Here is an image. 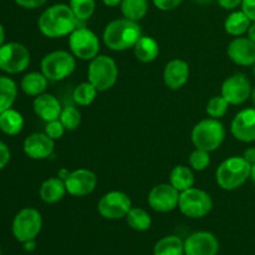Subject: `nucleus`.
<instances>
[{
  "mask_svg": "<svg viewBox=\"0 0 255 255\" xmlns=\"http://www.w3.org/2000/svg\"><path fill=\"white\" fill-rule=\"evenodd\" d=\"M80 25V21L72 12L69 4L57 2L50 5L40 14L37 29L49 39H60L69 36Z\"/></svg>",
  "mask_w": 255,
  "mask_h": 255,
  "instance_id": "1",
  "label": "nucleus"
},
{
  "mask_svg": "<svg viewBox=\"0 0 255 255\" xmlns=\"http://www.w3.org/2000/svg\"><path fill=\"white\" fill-rule=\"evenodd\" d=\"M142 36L138 22L121 17L110 21L102 32L105 45L112 51H126L133 49L136 42Z\"/></svg>",
  "mask_w": 255,
  "mask_h": 255,
  "instance_id": "2",
  "label": "nucleus"
},
{
  "mask_svg": "<svg viewBox=\"0 0 255 255\" xmlns=\"http://www.w3.org/2000/svg\"><path fill=\"white\" fill-rule=\"evenodd\" d=\"M252 164L243 156L224 159L216 171V182L224 191H236L251 178Z\"/></svg>",
  "mask_w": 255,
  "mask_h": 255,
  "instance_id": "3",
  "label": "nucleus"
},
{
  "mask_svg": "<svg viewBox=\"0 0 255 255\" xmlns=\"http://www.w3.org/2000/svg\"><path fill=\"white\" fill-rule=\"evenodd\" d=\"M192 143L196 148L207 152H214L223 144L226 139V127L219 120H202L193 127L191 133Z\"/></svg>",
  "mask_w": 255,
  "mask_h": 255,
  "instance_id": "4",
  "label": "nucleus"
},
{
  "mask_svg": "<svg viewBox=\"0 0 255 255\" xmlns=\"http://www.w3.org/2000/svg\"><path fill=\"white\" fill-rule=\"evenodd\" d=\"M119 79V66L112 57L97 55L92 59L87 69V81L91 82L99 92L109 91Z\"/></svg>",
  "mask_w": 255,
  "mask_h": 255,
  "instance_id": "5",
  "label": "nucleus"
},
{
  "mask_svg": "<svg viewBox=\"0 0 255 255\" xmlns=\"http://www.w3.org/2000/svg\"><path fill=\"white\" fill-rule=\"evenodd\" d=\"M76 57L66 50H55L42 57L41 72L49 81L59 82L67 79L76 70Z\"/></svg>",
  "mask_w": 255,
  "mask_h": 255,
  "instance_id": "6",
  "label": "nucleus"
},
{
  "mask_svg": "<svg viewBox=\"0 0 255 255\" xmlns=\"http://www.w3.org/2000/svg\"><path fill=\"white\" fill-rule=\"evenodd\" d=\"M70 52L76 59L82 61H91L92 59L100 55L99 36L92 30L84 25H79L71 34L69 35Z\"/></svg>",
  "mask_w": 255,
  "mask_h": 255,
  "instance_id": "7",
  "label": "nucleus"
},
{
  "mask_svg": "<svg viewBox=\"0 0 255 255\" xmlns=\"http://www.w3.org/2000/svg\"><path fill=\"white\" fill-rule=\"evenodd\" d=\"M178 208L184 217L191 219H201L208 216L213 208V199L211 194L203 189L192 188L181 192Z\"/></svg>",
  "mask_w": 255,
  "mask_h": 255,
  "instance_id": "8",
  "label": "nucleus"
},
{
  "mask_svg": "<svg viewBox=\"0 0 255 255\" xmlns=\"http://www.w3.org/2000/svg\"><path fill=\"white\" fill-rule=\"evenodd\" d=\"M42 229V216L36 208H22L14 217L11 232L14 238L20 243L34 241Z\"/></svg>",
  "mask_w": 255,
  "mask_h": 255,
  "instance_id": "9",
  "label": "nucleus"
},
{
  "mask_svg": "<svg viewBox=\"0 0 255 255\" xmlns=\"http://www.w3.org/2000/svg\"><path fill=\"white\" fill-rule=\"evenodd\" d=\"M30 61L29 49L20 42H5L0 47V70L6 74L15 75L25 71Z\"/></svg>",
  "mask_w": 255,
  "mask_h": 255,
  "instance_id": "10",
  "label": "nucleus"
},
{
  "mask_svg": "<svg viewBox=\"0 0 255 255\" xmlns=\"http://www.w3.org/2000/svg\"><path fill=\"white\" fill-rule=\"evenodd\" d=\"M132 208V201L125 192L111 191L100 198L97 212L100 216L109 221L126 218Z\"/></svg>",
  "mask_w": 255,
  "mask_h": 255,
  "instance_id": "11",
  "label": "nucleus"
},
{
  "mask_svg": "<svg viewBox=\"0 0 255 255\" xmlns=\"http://www.w3.org/2000/svg\"><path fill=\"white\" fill-rule=\"evenodd\" d=\"M251 81L247 77L246 74L237 72V74L231 75L227 77L222 84L221 95L227 100L232 106H239L251 99L252 95Z\"/></svg>",
  "mask_w": 255,
  "mask_h": 255,
  "instance_id": "12",
  "label": "nucleus"
},
{
  "mask_svg": "<svg viewBox=\"0 0 255 255\" xmlns=\"http://www.w3.org/2000/svg\"><path fill=\"white\" fill-rule=\"evenodd\" d=\"M181 192L177 191L171 183H161L149 191L147 202L154 212L169 213L178 207Z\"/></svg>",
  "mask_w": 255,
  "mask_h": 255,
  "instance_id": "13",
  "label": "nucleus"
},
{
  "mask_svg": "<svg viewBox=\"0 0 255 255\" xmlns=\"http://www.w3.org/2000/svg\"><path fill=\"white\" fill-rule=\"evenodd\" d=\"M66 191L72 197H85L91 194L97 187V176L87 168H79L70 172L65 179Z\"/></svg>",
  "mask_w": 255,
  "mask_h": 255,
  "instance_id": "14",
  "label": "nucleus"
},
{
  "mask_svg": "<svg viewBox=\"0 0 255 255\" xmlns=\"http://www.w3.org/2000/svg\"><path fill=\"white\" fill-rule=\"evenodd\" d=\"M231 133L243 143L255 142V107L241 110L231 122Z\"/></svg>",
  "mask_w": 255,
  "mask_h": 255,
  "instance_id": "15",
  "label": "nucleus"
},
{
  "mask_svg": "<svg viewBox=\"0 0 255 255\" xmlns=\"http://www.w3.org/2000/svg\"><path fill=\"white\" fill-rule=\"evenodd\" d=\"M218 252L219 242L211 232H196L184 241V255H217Z\"/></svg>",
  "mask_w": 255,
  "mask_h": 255,
  "instance_id": "16",
  "label": "nucleus"
},
{
  "mask_svg": "<svg viewBox=\"0 0 255 255\" xmlns=\"http://www.w3.org/2000/svg\"><path fill=\"white\" fill-rule=\"evenodd\" d=\"M22 149L29 158L35 159V161H41V159L49 158L54 153L55 141L50 138L45 132L44 133L35 132L24 139Z\"/></svg>",
  "mask_w": 255,
  "mask_h": 255,
  "instance_id": "17",
  "label": "nucleus"
},
{
  "mask_svg": "<svg viewBox=\"0 0 255 255\" xmlns=\"http://www.w3.org/2000/svg\"><path fill=\"white\" fill-rule=\"evenodd\" d=\"M227 54L232 62L239 66H253L255 64V44L248 36L232 40L227 47Z\"/></svg>",
  "mask_w": 255,
  "mask_h": 255,
  "instance_id": "18",
  "label": "nucleus"
},
{
  "mask_svg": "<svg viewBox=\"0 0 255 255\" xmlns=\"http://www.w3.org/2000/svg\"><path fill=\"white\" fill-rule=\"evenodd\" d=\"M189 65L186 60L173 59L168 61L163 70V82L169 90H181L188 82Z\"/></svg>",
  "mask_w": 255,
  "mask_h": 255,
  "instance_id": "19",
  "label": "nucleus"
},
{
  "mask_svg": "<svg viewBox=\"0 0 255 255\" xmlns=\"http://www.w3.org/2000/svg\"><path fill=\"white\" fill-rule=\"evenodd\" d=\"M32 109H34L35 115L44 122L59 120L60 114L62 111V106L59 99L55 97L54 95L46 94V92L35 97L34 102H32Z\"/></svg>",
  "mask_w": 255,
  "mask_h": 255,
  "instance_id": "20",
  "label": "nucleus"
},
{
  "mask_svg": "<svg viewBox=\"0 0 255 255\" xmlns=\"http://www.w3.org/2000/svg\"><path fill=\"white\" fill-rule=\"evenodd\" d=\"M67 193L65 181L60 177H50L45 179L42 184L40 186L39 196L44 203L46 204H55L61 201Z\"/></svg>",
  "mask_w": 255,
  "mask_h": 255,
  "instance_id": "21",
  "label": "nucleus"
},
{
  "mask_svg": "<svg viewBox=\"0 0 255 255\" xmlns=\"http://www.w3.org/2000/svg\"><path fill=\"white\" fill-rule=\"evenodd\" d=\"M252 25V20L247 16L243 10H233L224 20V30L228 35L234 37L244 36Z\"/></svg>",
  "mask_w": 255,
  "mask_h": 255,
  "instance_id": "22",
  "label": "nucleus"
},
{
  "mask_svg": "<svg viewBox=\"0 0 255 255\" xmlns=\"http://www.w3.org/2000/svg\"><path fill=\"white\" fill-rule=\"evenodd\" d=\"M133 54L138 61L149 64L154 61L159 55V44L154 37L142 35L133 46Z\"/></svg>",
  "mask_w": 255,
  "mask_h": 255,
  "instance_id": "23",
  "label": "nucleus"
},
{
  "mask_svg": "<svg viewBox=\"0 0 255 255\" xmlns=\"http://www.w3.org/2000/svg\"><path fill=\"white\" fill-rule=\"evenodd\" d=\"M47 85H49V80L41 71L29 72L22 77L21 82H20L22 92L31 97H36L44 94L47 89Z\"/></svg>",
  "mask_w": 255,
  "mask_h": 255,
  "instance_id": "24",
  "label": "nucleus"
},
{
  "mask_svg": "<svg viewBox=\"0 0 255 255\" xmlns=\"http://www.w3.org/2000/svg\"><path fill=\"white\" fill-rule=\"evenodd\" d=\"M25 120L19 111L11 109L0 114V131L7 136H16L22 131Z\"/></svg>",
  "mask_w": 255,
  "mask_h": 255,
  "instance_id": "25",
  "label": "nucleus"
},
{
  "mask_svg": "<svg viewBox=\"0 0 255 255\" xmlns=\"http://www.w3.org/2000/svg\"><path fill=\"white\" fill-rule=\"evenodd\" d=\"M194 173L191 167L178 164L173 167L169 173V183L174 187L178 192H184L187 189L194 187Z\"/></svg>",
  "mask_w": 255,
  "mask_h": 255,
  "instance_id": "26",
  "label": "nucleus"
},
{
  "mask_svg": "<svg viewBox=\"0 0 255 255\" xmlns=\"http://www.w3.org/2000/svg\"><path fill=\"white\" fill-rule=\"evenodd\" d=\"M148 7V0H122L120 5L122 16L136 22L146 17Z\"/></svg>",
  "mask_w": 255,
  "mask_h": 255,
  "instance_id": "27",
  "label": "nucleus"
},
{
  "mask_svg": "<svg viewBox=\"0 0 255 255\" xmlns=\"http://www.w3.org/2000/svg\"><path fill=\"white\" fill-rule=\"evenodd\" d=\"M17 97V85L11 77L0 76V114L11 109Z\"/></svg>",
  "mask_w": 255,
  "mask_h": 255,
  "instance_id": "28",
  "label": "nucleus"
},
{
  "mask_svg": "<svg viewBox=\"0 0 255 255\" xmlns=\"http://www.w3.org/2000/svg\"><path fill=\"white\" fill-rule=\"evenodd\" d=\"M153 255H184V241L178 236H166L153 248Z\"/></svg>",
  "mask_w": 255,
  "mask_h": 255,
  "instance_id": "29",
  "label": "nucleus"
},
{
  "mask_svg": "<svg viewBox=\"0 0 255 255\" xmlns=\"http://www.w3.org/2000/svg\"><path fill=\"white\" fill-rule=\"evenodd\" d=\"M126 221L127 224L137 232H146L152 226V218L149 213L139 207H132L131 211L127 214Z\"/></svg>",
  "mask_w": 255,
  "mask_h": 255,
  "instance_id": "30",
  "label": "nucleus"
},
{
  "mask_svg": "<svg viewBox=\"0 0 255 255\" xmlns=\"http://www.w3.org/2000/svg\"><path fill=\"white\" fill-rule=\"evenodd\" d=\"M97 94L99 91L96 87L90 81H85L75 87L74 92H72V99H74L75 104L79 106H90L96 100Z\"/></svg>",
  "mask_w": 255,
  "mask_h": 255,
  "instance_id": "31",
  "label": "nucleus"
},
{
  "mask_svg": "<svg viewBox=\"0 0 255 255\" xmlns=\"http://www.w3.org/2000/svg\"><path fill=\"white\" fill-rule=\"evenodd\" d=\"M69 6L80 22H85L92 17L96 10V0H69Z\"/></svg>",
  "mask_w": 255,
  "mask_h": 255,
  "instance_id": "32",
  "label": "nucleus"
},
{
  "mask_svg": "<svg viewBox=\"0 0 255 255\" xmlns=\"http://www.w3.org/2000/svg\"><path fill=\"white\" fill-rule=\"evenodd\" d=\"M59 120L66 131H75L81 124V112L75 106H65L62 107Z\"/></svg>",
  "mask_w": 255,
  "mask_h": 255,
  "instance_id": "33",
  "label": "nucleus"
},
{
  "mask_svg": "<svg viewBox=\"0 0 255 255\" xmlns=\"http://www.w3.org/2000/svg\"><path fill=\"white\" fill-rule=\"evenodd\" d=\"M229 106L231 105L227 102V100L222 95H218V96H213L209 100L206 107V112L212 119L221 120L222 117H224L227 115Z\"/></svg>",
  "mask_w": 255,
  "mask_h": 255,
  "instance_id": "34",
  "label": "nucleus"
},
{
  "mask_svg": "<svg viewBox=\"0 0 255 255\" xmlns=\"http://www.w3.org/2000/svg\"><path fill=\"white\" fill-rule=\"evenodd\" d=\"M188 162L189 167L193 171L202 172L208 168L209 164H211V156H209V152L204 151V149L194 148L192 153L189 154Z\"/></svg>",
  "mask_w": 255,
  "mask_h": 255,
  "instance_id": "35",
  "label": "nucleus"
},
{
  "mask_svg": "<svg viewBox=\"0 0 255 255\" xmlns=\"http://www.w3.org/2000/svg\"><path fill=\"white\" fill-rule=\"evenodd\" d=\"M65 131H66V129H65L64 125L60 122V120L46 122V126H45V133H46L50 138L54 139V141L61 138V137L64 136Z\"/></svg>",
  "mask_w": 255,
  "mask_h": 255,
  "instance_id": "36",
  "label": "nucleus"
},
{
  "mask_svg": "<svg viewBox=\"0 0 255 255\" xmlns=\"http://www.w3.org/2000/svg\"><path fill=\"white\" fill-rule=\"evenodd\" d=\"M152 2L161 11H171L177 9L183 2V0H152Z\"/></svg>",
  "mask_w": 255,
  "mask_h": 255,
  "instance_id": "37",
  "label": "nucleus"
},
{
  "mask_svg": "<svg viewBox=\"0 0 255 255\" xmlns=\"http://www.w3.org/2000/svg\"><path fill=\"white\" fill-rule=\"evenodd\" d=\"M16 5L26 10H35L44 6L49 0H14Z\"/></svg>",
  "mask_w": 255,
  "mask_h": 255,
  "instance_id": "38",
  "label": "nucleus"
},
{
  "mask_svg": "<svg viewBox=\"0 0 255 255\" xmlns=\"http://www.w3.org/2000/svg\"><path fill=\"white\" fill-rule=\"evenodd\" d=\"M10 157H11V153H10L9 147L6 146V143L0 141V171L9 164Z\"/></svg>",
  "mask_w": 255,
  "mask_h": 255,
  "instance_id": "39",
  "label": "nucleus"
},
{
  "mask_svg": "<svg viewBox=\"0 0 255 255\" xmlns=\"http://www.w3.org/2000/svg\"><path fill=\"white\" fill-rule=\"evenodd\" d=\"M241 7L247 16L252 20V22L255 21V0H243Z\"/></svg>",
  "mask_w": 255,
  "mask_h": 255,
  "instance_id": "40",
  "label": "nucleus"
},
{
  "mask_svg": "<svg viewBox=\"0 0 255 255\" xmlns=\"http://www.w3.org/2000/svg\"><path fill=\"white\" fill-rule=\"evenodd\" d=\"M242 1L243 0H217V2H218V5L222 9L231 10V11H233L237 7L241 6Z\"/></svg>",
  "mask_w": 255,
  "mask_h": 255,
  "instance_id": "41",
  "label": "nucleus"
},
{
  "mask_svg": "<svg viewBox=\"0 0 255 255\" xmlns=\"http://www.w3.org/2000/svg\"><path fill=\"white\" fill-rule=\"evenodd\" d=\"M243 157L249 162L251 164L255 163V147H249L244 151Z\"/></svg>",
  "mask_w": 255,
  "mask_h": 255,
  "instance_id": "42",
  "label": "nucleus"
},
{
  "mask_svg": "<svg viewBox=\"0 0 255 255\" xmlns=\"http://www.w3.org/2000/svg\"><path fill=\"white\" fill-rule=\"evenodd\" d=\"M22 248L26 252H34L36 249V242H35V239L34 241L25 242V243H22Z\"/></svg>",
  "mask_w": 255,
  "mask_h": 255,
  "instance_id": "43",
  "label": "nucleus"
},
{
  "mask_svg": "<svg viewBox=\"0 0 255 255\" xmlns=\"http://www.w3.org/2000/svg\"><path fill=\"white\" fill-rule=\"evenodd\" d=\"M102 2H104L105 6L107 7H116L121 5L122 0H102Z\"/></svg>",
  "mask_w": 255,
  "mask_h": 255,
  "instance_id": "44",
  "label": "nucleus"
},
{
  "mask_svg": "<svg viewBox=\"0 0 255 255\" xmlns=\"http://www.w3.org/2000/svg\"><path fill=\"white\" fill-rule=\"evenodd\" d=\"M247 34H248L249 39H251L252 41H253L255 44V21L252 22L251 27H249V30H248V32H247Z\"/></svg>",
  "mask_w": 255,
  "mask_h": 255,
  "instance_id": "45",
  "label": "nucleus"
},
{
  "mask_svg": "<svg viewBox=\"0 0 255 255\" xmlns=\"http://www.w3.org/2000/svg\"><path fill=\"white\" fill-rule=\"evenodd\" d=\"M69 174H70V171L69 169H66V168H61L59 171V173H57V177H60V178L61 179H66L67 177H69Z\"/></svg>",
  "mask_w": 255,
  "mask_h": 255,
  "instance_id": "46",
  "label": "nucleus"
},
{
  "mask_svg": "<svg viewBox=\"0 0 255 255\" xmlns=\"http://www.w3.org/2000/svg\"><path fill=\"white\" fill-rule=\"evenodd\" d=\"M5 44V29L1 24H0V47Z\"/></svg>",
  "mask_w": 255,
  "mask_h": 255,
  "instance_id": "47",
  "label": "nucleus"
},
{
  "mask_svg": "<svg viewBox=\"0 0 255 255\" xmlns=\"http://www.w3.org/2000/svg\"><path fill=\"white\" fill-rule=\"evenodd\" d=\"M252 182L255 184V163L252 164V168H251V178Z\"/></svg>",
  "mask_w": 255,
  "mask_h": 255,
  "instance_id": "48",
  "label": "nucleus"
},
{
  "mask_svg": "<svg viewBox=\"0 0 255 255\" xmlns=\"http://www.w3.org/2000/svg\"><path fill=\"white\" fill-rule=\"evenodd\" d=\"M194 2H197V4H209V2H212L213 0H193Z\"/></svg>",
  "mask_w": 255,
  "mask_h": 255,
  "instance_id": "49",
  "label": "nucleus"
},
{
  "mask_svg": "<svg viewBox=\"0 0 255 255\" xmlns=\"http://www.w3.org/2000/svg\"><path fill=\"white\" fill-rule=\"evenodd\" d=\"M251 100H252V102H253V106L255 107V87H253V90H252Z\"/></svg>",
  "mask_w": 255,
  "mask_h": 255,
  "instance_id": "50",
  "label": "nucleus"
},
{
  "mask_svg": "<svg viewBox=\"0 0 255 255\" xmlns=\"http://www.w3.org/2000/svg\"><path fill=\"white\" fill-rule=\"evenodd\" d=\"M253 72H254V76H255V64L253 65Z\"/></svg>",
  "mask_w": 255,
  "mask_h": 255,
  "instance_id": "51",
  "label": "nucleus"
},
{
  "mask_svg": "<svg viewBox=\"0 0 255 255\" xmlns=\"http://www.w3.org/2000/svg\"><path fill=\"white\" fill-rule=\"evenodd\" d=\"M2 254V251H1V246H0V255Z\"/></svg>",
  "mask_w": 255,
  "mask_h": 255,
  "instance_id": "52",
  "label": "nucleus"
}]
</instances>
